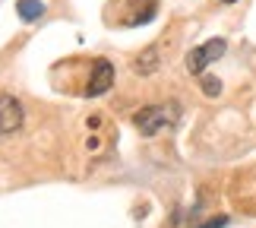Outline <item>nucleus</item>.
Masks as SVG:
<instances>
[{"instance_id": "nucleus-1", "label": "nucleus", "mask_w": 256, "mask_h": 228, "mask_svg": "<svg viewBox=\"0 0 256 228\" xmlns=\"http://www.w3.org/2000/svg\"><path fill=\"white\" fill-rule=\"evenodd\" d=\"M180 117V108L174 102H164V105H146L133 114V124L142 136H155L162 133L164 127H174V121Z\"/></svg>"}, {"instance_id": "nucleus-10", "label": "nucleus", "mask_w": 256, "mask_h": 228, "mask_svg": "<svg viewBox=\"0 0 256 228\" xmlns=\"http://www.w3.org/2000/svg\"><path fill=\"white\" fill-rule=\"evenodd\" d=\"M222 4H238V0H222Z\"/></svg>"}, {"instance_id": "nucleus-9", "label": "nucleus", "mask_w": 256, "mask_h": 228, "mask_svg": "<svg viewBox=\"0 0 256 228\" xmlns=\"http://www.w3.org/2000/svg\"><path fill=\"white\" fill-rule=\"evenodd\" d=\"M228 225V215H215V219H209L206 225H200V228H224Z\"/></svg>"}, {"instance_id": "nucleus-8", "label": "nucleus", "mask_w": 256, "mask_h": 228, "mask_svg": "<svg viewBox=\"0 0 256 228\" xmlns=\"http://www.w3.org/2000/svg\"><path fill=\"white\" fill-rule=\"evenodd\" d=\"M202 92L209 95V98H215V95L222 92V83H218L215 76H202Z\"/></svg>"}, {"instance_id": "nucleus-3", "label": "nucleus", "mask_w": 256, "mask_h": 228, "mask_svg": "<svg viewBox=\"0 0 256 228\" xmlns=\"http://www.w3.org/2000/svg\"><path fill=\"white\" fill-rule=\"evenodd\" d=\"M22 105L16 102L10 92H0V136H10L22 127Z\"/></svg>"}, {"instance_id": "nucleus-6", "label": "nucleus", "mask_w": 256, "mask_h": 228, "mask_svg": "<svg viewBox=\"0 0 256 228\" xmlns=\"http://www.w3.org/2000/svg\"><path fill=\"white\" fill-rule=\"evenodd\" d=\"M158 61H162V57H158V48H146V51H142L140 57H136L133 70L140 73V76H149V73L158 70Z\"/></svg>"}, {"instance_id": "nucleus-5", "label": "nucleus", "mask_w": 256, "mask_h": 228, "mask_svg": "<svg viewBox=\"0 0 256 228\" xmlns=\"http://www.w3.org/2000/svg\"><path fill=\"white\" fill-rule=\"evenodd\" d=\"M238 203L244 206V209L256 212V174L244 177V181L238 184Z\"/></svg>"}, {"instance_id": "nucleus-7", "label": "nucleus", "mask_w": 256, "mask_h": 228, "mask_svg": "<svg viewBox=\"0 0 256 228\" xmlns=\"http://www.w3.org/2000/svg\"><path fill=\"white\" fill-rule=\"evenodd\" d=\"M16 13L22 23H35V19L44 16V4H38V0H16Z\"/></svg>"}, {"instance_id": "nucleus-2", "label": "nucleus", "mask_w": 256, "mask_h": 228, "mask_svg": "<svg viewBox=\"0 0 256 228\" xmlns=\"http://www.w3.org/2000/svg\"><path fill=\"white\" fill-rule=\"evenodd\" d=\"M224 38H212V42H206L200 48H193L190 54H186V70H190L193 76H202L206 73V67H209L212 61H218V57L224 54Z\"/></svg>"}, {"instance_id": "nucleus-4", "label": "nucleus", "mask_w": 256, "mask_h": 228, "mask_svg": "<svg viewBox=\"0 0 256 228\" xmlns=\"http://www.w3.org/2000/svg\"><path fill=\"white\" fill-rule=\"evenodd\" d=\"M114 86V64L104 61V57H98L92 64V73H88V86H86V95H104L108 89Z\"/></svg>"}]
</instances>
